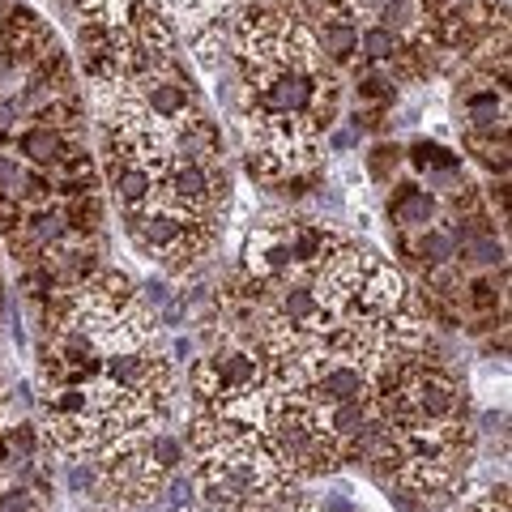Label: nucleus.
Instances as JSON below:
<instances>
[{
    "label": "nucleus",
    "instance_id": "a211bd4d",
    "mask_svg": "<svg viewBox=\"0 0 512 512\" xmlns=\"http://www.w3.org/2000/svg\"><path fill=\"white\" fill-rule=\"evenodd\" d=\"M146 453H150L167 474H175V470H180V461H184V444L171 440V436H163V431H154V436L146 440Z\"/></svg>",
    "mask_w": 512,
    "mask_h": 512
},
{
    "label": "nucleus",
    "instance_id": "7ed1b4c3",
    "mask_svg": "<svg viewBox=\"0 0 512 512\" xmlns=\"http://www.w3.org/2000/svg\"><path fill=\"white\" fill-rule=\"evenodd\" d=\"M303 397L325 410V406H342V402H359V397H367V372L363 367H350V363H329L325 372H320L308 389H303Z\"/></svg>",
    "mask_w": 512,
    "mask_h": 512
},
{
    "label": "nucleus",
    "instance_id": "6e6552de",
    "mask_svg": "<svg viewBox=\"0 0 512 512\" xmlns=\"http://www.w3.org/2000/svg\"><path fill=\"white\" fill-rule=\"evenodd\" d=\"M410 158V167L414 171H427L431 180H440V184H453L457 188V175H461V154H453L448 146H440V141H414V146L406 150ZM448 188V192H453Z\"/></svg>",
    "mask_w": 512,
    "mask_h": 512
},
{
    "label": "nucleus",
    "instance_id": "dca6fc26",
    "mask_svg": "<svg viewBox=\"0 0 512 512\" xmlns=\"http://www.w3.org/2000/svg\"><path fill=\"white\" fill-rule=\"evenodd\" d=\"M419 22L423 18H419V5H414V0H384V5H380V26L393 30L397 39H406Z\"/></svg>",
    "mask_w": 512,
    "mask_h": 512
},
{
    "label": "nucleus",
    "instance_id": "0eeeda50",
    "mask_svg": "<svg viewBox=\"0 0 512 512\" xmlns=\"http://www.w3.org/2000/svg\"><path fill=\"white\" fill-rule=\"evenodd\" d=\"M436 214H440V201L431 197L427 188L414 184V180H406V184L393 188V197H389V218L397 222V231H423V227H431V222H436Z\"/></svg>",
    "mask_w": 512,
    "mask_h": 512
},
{
    "label": "nucleus",
    "instance_id": "f257e3e1",
    "mask_svg": "<svg viewBox=\"0 0 512 512\" xmlns=\"http://www.w3.org/2000/svg\"><path fill=\"white\" fill-rule=\"evenodd\" d=\"M406 291H410L406 278L397 274L393 265L376 261L363 274L359 291H355V299H350V308L342 312V320H384V316H393L406 303Z\"/></svg>",
    "mask_w": 512,
    "mask_h": 512
},
{
    "label": "nucleus",
    "instance_id": "9d476101",
    "mask_svg": "<svg viewBox=\"0 0 512 512\" xmlns=\"http://www.w3.org/2000/svg\"><path fill=\"white\" fill-rule=\"evenodd\" d=\"M60 214H64V227H69L73 235H99L103 231V201H99V192L69 197L60 205Z\"/></svg>",
    "mask_w": 512,
    "mask_h": 512
},
{
    "label": "nucleus",
    "instance_id": "aec40b11",
    "mask_svg": "<svg viewBox=\"0 0 512 512\" xmlns=\"http://www.w3.org/2000/svg\"><path fill=\"white\" fill-rule=\"evenodd\" d=\"M22 218H26V205L18 197H0V231L13 235L22 227Z\"/></svg>",
    "mask_w": 512,
    "mask_h": 512
},
{
    "label": "nucleus",
    "instance_id": "423d86ee",
    "mask_svg": "<svg viewBox=\"0 0 512 512\" xmlns=\"http://www.w3.org/2000/svg\"><path fill=\"white\" fill-rule=\"evenodd\" d=\"M312 35H316V52L320 60L329 64V69H359L363 56H359V26L355 22H316L312 26Z\"/></svg>",
    "mask_w": 512,
    "mask_h": 512
},
{
    "label": "nucleus",
    "instance_id": "6ab92c4d",
    "mask_svg": "<svg viewBox=\"0 0 512 512\" xmlns=\"http://www.w3.org/2000/svg\"><path fill=\"white\" fill-rule=\"evenodd\" d=\"M5 440H9L13 453L30 457V453H35V444H39V431H35V423H18L13 431H5Z\"/></svg>",
    "mask_w": 512,
    "mask_h": 512
},
{
    "label": "nucleus",
    "instance_id": "9b49d317",
    "mask_svg": "<svg viewBox=\"0 0 512 512\" xmlns=\"http://www.w3.org/2000/svg\"><path fill=\"white\" fill-rule=\"evenodd\" d=\"M192 56H197V64L205 73H222V64L231 60V52H227V26L214 22V26L197 30V35H192Z\"/></svg>",
    "mask_w": 512,
    "mask_h": 512
},
{
    "label": "nucleus",
    "instance_id": "2eb2a0df",
    "mask_svg": "<svg viewBox=\"0 0 512 512\" xmlns=\"http://www.w3.org/2000/svg\"><path fill=\"white\" fill-rule=\"evenodd\" d=\"M397 47H402V39H397L393 30H384V26H367L359 35V56L367 64H389Z\"/></svg>",
    "mask_w": 512,
    "mask_h": 512
},
{
    "label": "nucleus",
    "instance_id": "39448f33",
    "mask_svg": "<svg viewBox=\"0 0 512 512\" xmlns=\"http://www.w3.org/2000/svg\"><path fill=\"white\" fill-rule=\"evenodd\" d=\"M214 367H218L222 397L265 389V355L261 350H252V346H235V350H227V355H214Z\"/></svg>",
    "mask_w": 512,
    "mask_h": 512
},
{
    "label": "nucleus",
    "instance_id": "4468645a",
    "mask_svg": "<svg viewBox=\"0 0 512 512\" xmlns=\"http://www.w3.org/2000/svg\"><path fill=\"white\" fill-rule=\"evenodd\" d=\"M188 444H192V453H214V448L222 444V423H218V414L214 410H205L197 406V414H192V423H188Z\"/></svg>",
    "mask_w": 512,
    "mask_h": 512
},
{
    "label": "nucleus",
    "instance_id": "1a4fd4ad",
    "mask_svg": "<svg viewBox=\"0 0 512 512\" xmlns=\"http://www.w3.org/2000/svg\"><path fill=\"white\" fill-rule=\"evenodd\" d=\"M64 141L69 137H60V133H52V128H43V124H30V128H22V133L13 137V146H18V154L26 158V167L52 171L60 150H64Z\"/></svg>",
    "mask_w": 512,
    "mask_h": 512
},
{
    "label": "nucleus",
    "instance_id": "f3484780",
    "mask_svg": "<svg viewBox=\"0 0 512 512\" xmlns=\"http://www.w3.org/2000/svg\"><path fill=\"white\" fill-rule=\"evenodd\" d=\"M402 158H406L402 146H389V141H380V146L367 154V175L380 180V184H393V175H397V167H402Z\"/></svg>",
    "mask_w": 512,
    "mask_h": 512
},
{
    "label": "nucleus",
    "instance_id": "20e7f679",
    "mask_svg": "<svg viewBox=\"0 0 512 512\" xmlns=\"http://www.w3.org/2000/svg\"><path fill=\"white\" fill-rule=\"evenodd\" d=\"M128 30H133V39L146 47L150 56H171L175 39H180V30H175V22L167 18V9L158 5V0H137L133 18H128Z\"/></svg>",
    "mask_w": 512,
    "mask_h": 512
},
{
    "label": "nucleus",
    "instance_id": "412c9836",
    "mask_svg": "<svg viewBox=\"0 0 512 512\" xmlns=\"http://www.w3.org/2000/svg\"><path fill=\"white\" fill-rule=\"evenodd\" d=\"M414 5H419V18L423 22H440L444 13L457 5V0H414Z\"/></svg>",
    "mask_w": 512,
    "mask_h": 512
},
{
    "label": "nucleus",
    "instance_id": "ddd939ff",
    "mask_svg": "<svg viewBox=\"0 0 512 512\" xmlns=\"http://www.w3.org/2000/svg\"><path fill=\"white\" fill-rule=\"evenodd\" d=\"M470 154L483 163L487 171H500V180L508 175V137H487V133H466Z\"/></svg>",
    "mask_w": 512,
    "mask_h": 512
},
{
    "label": "nucleus",
    "instance_id": "f8f14e48",
    "mask_svg": "<svg viewBox=\"0 0 512 512\" xmlns=\"http://www.w3.org/2000/svg\"><path fill=\"white\" fill-rule=\"evenodd\" d=\"M355 99H359V107H393V99H397V82L393 77H384V73H376V64H359V82H355Z\"/></svg>",
    "mask_w": 512,
    "mask_h": 512
},
{
    "label": "nucleus",
    "instance_id": "f03ea898",
    "mask_svg": "<svg viewBox=\"0 0 512 512\" xmlns=\"http://www.w3.org/2000/svg\"><path fill=\"white\" fill-rule=\"evenodd\" d=\"M244 269L261 282H291V248H286V222H261L244 239Z\"/></svg>",
    "mask_w": 512,
    "mask_h": 512
}]
</instances>
